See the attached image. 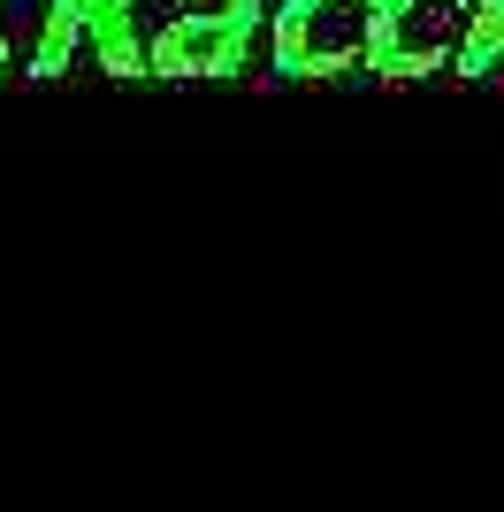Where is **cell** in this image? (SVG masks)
I'll list each match as a JSON object with an SVG mask.
<instances>
[{
    "label": "cell",
    "mask_w": 504,
    "mask_h": 512,
    "mask_svg": "<svg viewBox=\"0 0 504 512\" xmlns=\"http://www.w3.org/2000/svg\"><path fill=\"white\" fill-rule=\"evenodd\" d=\"M168 0H100L84 23V54L100 62V77H146V46L161 31Z\"/></svg>",
    "instance_id": "4"
},
{
    "label": "cell",
    "mask_w": 504,
    "mask_h": 512,
    "mask_svg": "<svg viewBox=\"0 0 504 512\" xmlns=\"http://www.w3.org/2000/svg\"><path fill=\"white\" fill-rule=\"evenodd\" d=\"M382 0H275L268 62L275 77H352L367 69Z\"/></svg>",
    "instance_id": "2"
},
{
    "label": "cell",
    "mask_w": 504,
    "mask_h": 512,
    "mask_svg": "<svg viewBox=\"0 0 504 512\" xmlns=\"http://www.w3.org/2000/svg\"><path fill=\"white\" fill-rule=\"evenodd\" d=\"M268 16V0H168L146 46V77L153 85H191V77L222 85L252 62V39L268 31Z\"/></svg>",
    "instance_id": "1"
},
{
    "label": "cell",
    "mask_w": 504,
    "mask_h": 512,
    "mask_svg": "<svg viewBox=\"0 0 504 512\" xmlns=\"http://www.w3.org/2000/svg\"><path fill=\"white\" fill-rule=\"evenodd\" d=\"M0 77H8V46H0Z\"/></svg>",
    "instance_id": "7"
},
{
    "label": "cell",
    "mask_w": 504,
    "mask_h": 512,
    "mask_svg": "<svg viewBox=\"0 0 504 512\" xmlns=\"http://www.w3.org/2000/svg\"><path fill=\"white\" fill-rule=\"evenodd\" d=\"M451 77H504V0H474V23H466Z\"/></svg>",
    "instance_id": "6"
},
{
    "label": "cell",
    "mask_w": 504,
    "mask_h": 512,
    "mask_svg": "<svg viewBox=\"0 0 504 512\" xmlns=\"http://www.w3.org/2000/svg\"><path fill=\"white\" fill-rule=\"evenodd\" d=\"M466 23H474V0H382L375 16V46H367V69L375 77H451L466 46Z\"/></svg>",
    "instance_id": "3"
},
{
    "label": "cell",
    "mask_w": 504,
    "mask_h": 512,
    "mask_svg": "<svg viewBox=\"0 0 504 512\" xmlns=\"http://www.w3.org/2000/svg\"><path fill=\"white\" fill-rule=\"evenodd\" d=\"M100 0H46L39 16V46H31V77H69V62L84 54V23Z\"/></svg>",
    "instance_id": "5"
}]
</instances>
